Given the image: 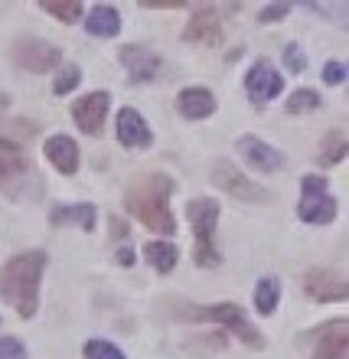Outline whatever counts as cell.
I'll return each instance as SVG.
<instances>
[{
  "mask_svg": "<svg viewBox=\"0 0 349 359\" xmlns=\"http://www.w3.org/2000/svg\"><path fill=\"white\" fill-rule=\"evenodd\" d=\"M313 359H349V323L333 320L313 337Z\"/></svg>",
  "mask_w": 349,
  "mask_h": 359,
  "instance_id": "cell-7",
  "label": "cell"
},
{
  "mask_svg": "<svg viewBox=\"0 0 349 359\" xmlns=\"http://www.w3.org/2000/svg\"><path fill=\"white\" fill-rule=\"evenodd\" d=\"M301 206H297V212H301L303 222H313V226H327V222H333V216H336V203H333V196L327 193V180L323 177H303L301 183Z\"/></svg>",
  "mask_w": 349,
  "mask_h": 359,
  "instance_id": "cell-5",
  "label": "cell"
},
{
  "mask_svg": "<svg viewBox=\"0 0 349 359\" xmlns=\"http://www.w3.org/2000/svg\"><path fill=\"white\" fill-rule=\"evenodd\" d=\"M284 62H287V69H291V72H303V66H307V56H301V49L291 43V46L284 49Z\"/></svg>",
  "mask_w": 349,
  "mask_h": 359,
  "instance_id": "cell-30",
  "label": "cell"
},
{
  "mask_svg": "<svg viewBox=\"0 0 349 359\" xmlns=\"http://www.w3.org/2000/svg\"><path fill=\"white\" fill-rule=\"evenodd\" d=\"M46 268L43 252H23V255L10 258L4 271H0V297L13 304L23 317H33L39 307V278Z\"/></svg>",
  "mask_w": 349,
  "mask_h": 359,
  "instance_id": "cell-2",
  "label": "cell"
},
{
  "mask_svg": "<svg viewBox=\"0 0 349 359\" xmlns=\"http://www.w3.org/2000/svg\"><path fill=\"white\" fill-rule=\"evenodd\" d=\"M346 157V137L340 131L327 134V141H323V154H320V163H340Z\"/></svg>",
  "mask_w": 349,
  "mask_h": 359,
  "instance_id": "cell-24",
  "label": "cell"
},
{
  "mask_svg": "<svg viewBox=\"0 0 349 359\" xmlns=\"http://www.w3.org/2000/svg\"><path fill=\"white\" fill-rule=\"evenodd\" d=\"M78 79H82V76H78V69L69 66V69H62V72L56 76V86H53V88H56V95H66V92H72V88L78 86Z\"/></svg>",
  "mask_w": 349,
  "mask_h": 359,
  "instance_id": "cell-27",
  "label": "cell"
},
{
  "mask_svg": "<svg viewBox=\"0 0 349 359\" xmlns=\"http://www.w3.org/2000/svg\"><path fill=\"white\" fill-rule=\"evenodd\" d=\"M170 193H173V180L163 177V173H151V177H141L128 189L124 206L131 209L147 229L160 232V236H173L177 232V219H173L170 206H167Z\"/></svg>",
  "mask_w": 349,
  "mask_h": 359,
  "instance_id": "cell-1",
  "label": "cell"
},
{
  "mask_svg": "<svg viewBox=\"0 0 349 359\" xmlns=\"http://www.w3.org/2000/svg\"><path fill=\"white\" fill-rule=\"evenodd\" d=\"M186 216L193 222V232H196V248H193V258L196 265L203 268H216L222 258H219L216 248V219H219V203L216 199H193L186 206Z\"/></svg>",
  "mask_w": 349,
  "mask_h": 359,
  "instance_id": "cell-3",
  "label": "cell"
},
{
  "mask_svg": "<svg viewBox=\"0 0 349 359\" xmlns=\"http://www.w3.org/2000/svg\"><path fill=\"white\" fill-rule=\"evenodd\" d=\"M46 157L53 161V167H56L59 173H66V177H72V173L78 170V147H76L72 137H66V134L49 137L46 141Z\"/></svg>",
  "mask_w": 349,
  "mask_h": 359,
  "instance_id": "cell-17",
  "label": "cell"
},
{
  "mask_svg": "<svg viewBox=\"0 0 349 359\" xmlns=\"http://www.w3.org/2000/svg\"><path fill=\"white\" fill-rule=\"evenodd\" d=\"M238 151H242V157L248 161V167L258 170V173H271V170H278V167L284 163V157L274 151L271 144H264L261 137H252V134L238 137Z\"/></svg>",
  "mask_w": 349,
  "mask_h": 359,
  "instance_id": "cell-13",
  "label": "cell"
},
{
  "mask_svg": "<svg viewBox=\"0 0 349 359\" xmlns=\"http://www.w3.org/2000/svg\"><path fill=\"white\" fill-rule=\"evenodd\" d=\"M104 114H108V92H92L85 98H78L76 108H72V118L85 134H102Z\"/></svg>",
  "mask_w": 349,
  "mask_h": 359,
  "instance_id": "cell-10",
  "label": "cell"
},
{
  "mask_svg": "<svg viewBox=\"0 0 349 359\" xmlns=\"http://www.w3.org/2000/svg\"><path fill=\"white\" fill-rule=\"evenodd\" d=\"M118 141H121L124 147H151L153 134L134 108H121V111H118Z\"/></svg>",
  "mask_w": 349,
  "mask_h": 359,
  "instance_id": "cell-15",
  "label": "cell"
},
{
  "mask_svg": "<svg viewBox=\"0 0 349 359\" xmlns=\"http://www.w3.org/2000/svg\"><path fill=\"white\" fill-rule=\"evenodd\" d=\"M0 359H27V350H23V343L7 337V340H0Z\"/></svg>",
  "mask_w": 349,
  "mask_h": 359,
  "instance_id": "cell-28",
  "label": "cell"
},
{
  "mask_svg": "<svg viewBox=\"0 0 349 359\" xmlns=\"http://www.w3.org/2000/svg\"><path fill=\"white\" fill-rule=\"evenodd\" d=\"M13 59L27 72H46V69L59 66V49L43 43V39H20L13 49Z\"/></svg>",
  "mask_w": 349,
  "mask_h": 359,
  "instance_id": "cell-8",
  "label": "cell"
},
{
  "mask_svg": "<svg viewBox=\"0 0 349 359\" xmlns=\"http://www.w3.org/2000/svg\"><path fill=\"white\" fill-rule=\"evenodd\" d=\"M245 88L255 102H271V98L281 95L284 82L271 62H258V66H252V72L245 76Z\"/></svg>",
  "mask_w": 349,
  "mask_h": 359,
  "instance_id": "cell-14",
  "label": "cell"
},
{
  "mask_svg": "<svg viewBox=\"0 0 349 359\" xmlns=\"http://www.w3.org/2000/svg\"><path fill=\"white\" fill-rule=\"evenodd\" d=\"M53 222H76V226H82L85 232H95V206H88V203H78V206H62L53 212Z\"/></svg>",
  "mask_w": 349,
  "mask_h": 359,
  "instance_id": "cell-20",
  "label": "cell"
},
{
  "mask_svg": "<svg viewBox=\"0 0 349 359\" xmlns=\"http://www.w3.org/2000/svg\"><path fill=\"white\" fill-rule=\"evenodd\" d=\"M43 10L53 13L56 20H62V23H72V20L82 17V4H78V0H66V4H59V0H46Z\"/></svg>",
  "mask_w": 349,
  "mask_h": 359,
  "instance_id": "cell-23",
  "label": "cell"
},
{
  "mask_svg": "<svg viewBox=\"0 0 349 359\" xmlns=\"http://www.w3.org/2000/svg\"><path fill=\"white\" fill-rule=\"evenodd\" d=\"M303 287L310 294L313 301H343L346 297V281H343V274L330 271V268H313L307 278H303Z\"/></svg>",
  "mask_w": 349,
  "mask_h": 359,
  "instance_id": "cell-11",
  "label": "cell"
},
{
  "mask_svg": "<svg viewBox=\"0 0 349 359\" xmlns=\"http://www.w3.org/2000/svg\"><path fill=\"white\" fill-rule=\"evenodd\" d=\"M144 255L157 271H173V265H177V248L167 245V242H151Z\"/></svg>",
  "mask_w": 349,
  "mask_h": 359,
  "instance_id": "cell-22",
  "label": "cell"
},
{
  "mask_svg": "<svg viewBox=\"0 0 349 359\" xmlns=\"http://www.w3.org/2000/svg\"><path fill=\"white\" fill-rule=\"evenodd\" d=\"M85 359H124V353L104 340H92L85 343Z\"/></svg>",
  "mask_w": 349,
  "mask_h": 359,
  "instance_id": "cell-26",
  "label": "cell"
},
{
  "mask_svg": "<svg viewBox=\"0 0 349 359\" xmlns=\"http://www.w3.org/2000/svg\"><path fill=\"white\" fill-rule=\"evenodd\" d=\"M313 108H320V95L313 92V88H301V92H294L291 102H287V111H291V114L313 111Z\"/></svg>",
  "mask_w": 349,
  "mask_h": 359,
  "instance_id": "cell-25",
  "label": "cell"
},
{
  "mask_svg": "<svg viewBox=\"0 0 349 359\" xmlns=\"http://www.w3.org/2000/svg\"><path fill=\"white\" fill-rule=\"evenodd\" d=\"M212 180H216V187H222L226 193H232V196H238V199H258V203L268 199V189H261L258 183L245 180L228 161H216V167H212Z\"/></svg>",
  "mask_w": 349,
  "mask_h": 359,
  "instance_id": "cell-9",
  "label": "cell"
},
{
  "mask_svg": "<svg viewBox=\"0 0 349 359\" xmlns=\"http://www.w3.org/2000/svg\"><path fill=\"white\" fill-rule=\"evenodd\" d=\"M287 10H291V4H268V7L258 13V20H261V23H274V20L287 17Z\"/></svg>",
  "mask_w": 349,
  "mask_h": 359,
  "instance_id": "cell-31",
  "label": "cell"
},
{
  "mask_svg": "<svg viewBox=\"0 0 349 359\" xmlns=\"http://www.w3.org/2000/svg\"><path fill=\"white\" fill-rule=\"evenodd\" d=\"M177 104H179V111L186 114V118H193V121L209 118V114L216 111V98H212V92H209V88H199V86L183 88L179 98H177Z\"/></svg>",
  "mask_w": 349,
  "mask_h": 359,
  "instance_id": "cell-18",
  "label": "cell"
},
{
  "mask_svg": "<svg viewBox=\"0 0 349 359\" xmlns=\"http://www.w3.org/2000/svg\"><path fill=\"white\" fill-rule=\"evenodd\" d=\"M29 180H33L29 157L13 141H0V189L17 196V193H23Z\"/></svg>",
  "mask_w": 349,
  "mask_h": 359,
  "instance_id": "cell-6",
  "label": "cell"
},
{
  "mask_svg": "<svg viewBox=\"0 0 349 359\" xmlns=\"http://www.w3.org/2000/svg\"><path fill=\"white\" fill-rule=\"evenodd\" d=\"M343 79H346V66H343V62H327V66H323V82H327V86H340Z\"/></svg>",
  "mask_w": 349,
  "mask_h": 359,
  "instance_id": "cell-29",
  "label": "cell"
},
{
  "mask_svg": "<svg viewBox=\"0 0 349 359\" xmlns=\"http://www.w3.org/2000/svg\"><path fill=\"white\" fill-rule=\"evenodd\" d=\"M7 104H10V95H7V92H0V114L7 111Z\"/></svg>",
  "mask_w": 349,
  "mask_h": 359,
  "instance_id": "cell-33",
  "label": "cell"
},
{
  "mask_svg": "<svg viewBox=\"0 0 349 359\" xmlns=\"http://www.w3.org/2000/svg\"><path fill=\"white\" fill-rule=\"evenodd\" d=\"M118 262H121V265H131V262H134V252H131V248H121V252H118Z\"/></svg>",
  "mask_w": 349,
  "mask_h": 359,
  "instance_id": "cell-32",
  "label": "cell"
},
{
  "mask_svg": "<svg viewBox=\"0 0 349 359\" xmlns=\"http://www.w3.org/2000/svg\"><path fill=\"white\" fill-rule=\"evenodd\" d=\"M183 36L189 39V43H203V46H219L222 43V36H226V29H222V20H219V13L212 7H199L196 17L189 20V27Z\"/></svg>",
  "mask_w": 349,
  "mask_h": 359,
  "instance_id": "cell-12",
  "label": "cell"
},
{
  "mask_svg": "<svg viewBox=\"0 0 349 359\" xmlns=\"http://www.w3.org/2000/svg\"><path fill=\"white\" fill-rule=\"evenodd\" d=\"M85 27L92 36H114V33L121 29V17L114 13V7H104L102 4V7H95L92 13H88Z\"/></svg>",
  "mask_w": 349,
  "mask_h": 359,
  "instance_id": "cell-19",
  "label": "cell"
},
{
  "mask_svg": "<svg viewBox=\"0 0 349 359\" xmlns=\"http://www.w3.org/2000/svg\"><path fill=\"white\" fill-rule=\"evenodd\" d=\"M278 301H281V284L274 281V278H261L255 287V307L258 313H274V307H278Z\"/></svg>",
  "mask_w": 349,
  "mask_h": 359,
  "instance_id": "cell-21",
  "label": "cell"
},
{
  "mask_svg": "<svg viewBox=\"0 0 349 359\" xmlns=\"http://www.w3.org/2000/svg\"><path fill=\"white\" fill-rule=\"evenodd\" d=\"M186 317L189 320H212V323H219V327H226V330L235 333L245 346H255V350H261L264 346L261 333L248 323L245 311L235 307V304H212V307H203V311H186Z\"/></svg>",
  "mask_w": 349,
  "mask_h": 359,
  "instance_id": "cell-4",
  "label": "cell"
},
{
  "mask_svg": "<svg viewBox=\"0 0 349 359\" xmlns=\"http://www.w3.org/2000/svg\"><path fill=\"white\" fill-rule=\"evenodd\" d=\"M121 62L128 66L134 82H151L160 69V59L157 53H151L147 46H121Z\"/></svg>",
  "mask_w": 349,
  "mask_h": 359,
  "instance_id": "cell-16",
  "label": "cell"
}]
</instances>
